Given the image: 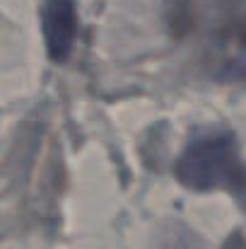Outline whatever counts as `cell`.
<instances>
[{"mask_svg": "<svg viewBox=\"0 0 246 249\" xmlns=\"http://www.w3.org/2000/svg\"><path fill=\"white\" fill-rule=\"evenodd\" d=\"M237 172V145L227 133H208L196 138L176 162V177L198 191L227 184Z\"/></svg>", "mask_w": 246, "mask_h": 249, "instance_id": "6da1fadb", "label": "cell"}, {"mask_svg": "<svg viewBox=\"0 0 246 249\" xmlns=\"http://www.w3.org/2000/svg\"><path fill=\"white\" fill-rule=\"evenodd\" d=\"M44 36L49 46V56L53 61H66L78 32V17L73 0H49L44 7Z\"/></svg>", "mask_w": 246, "mask_h": 249, "instance_id": "7a4b0ae2", "label": "cell"}]
</instances>
